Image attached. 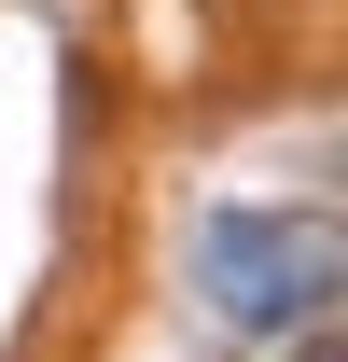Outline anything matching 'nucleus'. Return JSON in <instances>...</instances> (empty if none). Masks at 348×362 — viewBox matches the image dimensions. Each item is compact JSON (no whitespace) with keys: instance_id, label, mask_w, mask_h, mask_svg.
<instances>
[{"instance_id":"f03ea898","label":"nucleus","mask_w":348,"mask_h":362,"mask_svg":"<svg viewBox=\"0 0 348 362\" xmlns=\"http://www.w3.org/2000/svg\"><path fill=\"white\" fill-rule=\"evenodd\" d=\"M293 362H348V334H335V307H320V320H293Z\"/></svg>"},{"instance_id":"f257e3e1","label":"nucleus","mask_w":348,"mask_h":362,"mask_svg":"<svg viewBox=\"0 0 348 362\" xmlns=\"http://www.w3.org/2000/svg\"><path fill=\"white\" fill-rule=\"evenodd\" d=\"M348 293V237L320 209H209L195 223V307L223 334H293Z\"/></svg>"}]
</instances>
